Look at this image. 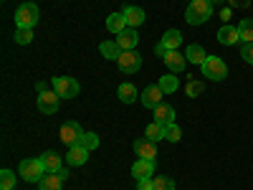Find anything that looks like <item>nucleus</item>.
I'll list each match as a JSON object with an SVG mask.
<instances>
[{"mask_svg": "<svg viewBox=\"0 0 253 190\" xmlns=\"http://www.w3.org/2000/svg\"><path fill=\"white\" fill-rule=\"evenodd\" d=\"M210 15H213V3H210V0H193V3L187 5V10H185V20L190 26L208 23Z\"/></svg>", "mask_w": 253, "mask_h": 190, "instance_id": "1", "label": "nucleus"}, {"mask_svg": "<svg viewBox=\"0 0 253 190\" xmlns=\"http://www.w3.org/2000/svg\"><path fill=\"white\" fill-rule=\"evenodd\" d=\"M38 18H41L38 5L36 3H23V5L15 10V26L18 28H36Z\"/></svg>", "mask_w": 253, "mask_h": 190, "instance_id": "2", "label": "nucleus"}, {"mask_svg": "<svg viewBox=\"0 0 253 190\" xmlns=\"http://www.w3.org/2000/svg\"><path fill=\"white\" fill-rule=\"evenodd\" d=\"M203 76L208 79H213V81H223L228 76V66H225V61L218 58V56H208V61L203 63Z\"/></svg>", "mask_w": 253, "mask_h": 190, "instance_id": "3", "label": "nucleus"}, {"mask_svg": "<svg viewBox=\"0 0 253 190\" xmlns=\"http://www.w3.org/2000/svg\"><path fill=\"white\" fill-rule=\"evenodd\" d=\"M18 175L23 180H28V183H36V180H41L46 175V167H43V162H41V157L38 160H23V162H20Z\"/></svg>", "mask_w": 253, "mask_h": 190, "instance_id": "4", "label": "nucleus"}, {"mask_svg": "<svg viewBox=\"0 0 253 190\" xmlns=\"http://www.w3.org/2000/svg\"><path fill=\"white\" fill-rule=\"evenodd\" d=\"M53 92L61 99H74L81 92V87H79V81L71 79V76H58V79H53Z\"/></svg>", "mask_w": 253, "mask_h": 190, "instance_id": "5", "label": "nucleus"}, {"mask_svg": "<svg viewBox=\"0 0 253 190\" xmlns=\"http://www.w3.org/2000/svg\"><path fill=\"white\" fill-rule=\"evenodd\" d=\"M117 66L122 74H137L142 69V56L137 51H122L117 58Z\"/></svg>", "mask_w": 253, "mask_h": 190, "instance_id": "6", "label": "nucleus"}, {"mask_svg": "<svg viewBox=\"0 0 253 190\" xmlns=\"http://www.w3.org/2000/svg\"><path fill=\"white\" fill-rule=\"evenodd\" d=\"M58 137H61V142H63V144L74 147V144H79V142H81V137H84V130L79 127V122H66V124L61 127Z\"/></svg>", "mask_w": 253, "mask_h": 190, "instance_id": "7", "label": "nucleus"}, {"mask_svg": "<svg viewBox=\"0 0 253 190\" xmlns=\"http://www.w3.org/2000/svg\"><path fill=\"white\" fill-rule=\"evenodd\" d=\"M58 94L56 92H43V94H38L36 104H38V112H43V114H56L58 112Z\"/></svg>", "mask_w": 253, "mask_h": 190, "instance_id": "8", "label": "nucleus"}, {"mask_svg": "<svg viewBox=\"0 0 253 190\" xmlns=\"http://www.w3.org/2000/svg\"><path fill=\"white\" fill-rule=\"evenodd\" d=\"M139 96H142V104H144L147 109H155V107H160V104H162L165 92L160 89V84H150V87H147Z\"/></svg>", "mask_w": 253, "mask_h": 190, "instance_id": "9", "label": "nucleus"}, {"mask_svg": "<svg viewBox=\"0 0 253 190\" xmlns=\"http://www.w3.org/2000/svg\"><path fill=\"white\" fill-rule=\"evenodd\" d=\"M134 155H137L139 160H155V157H157V142L147 140V137L137 140V142H134Z\"/></svg>", "mask_w": 253, "mask_h": 190, "instance_id": "10", "label": "nucleus"}, {"mask_svg": "<svg viewBox=\"0 0 253 190\" xmlns=\"http://www.w3.org/2000/svg\"><path fill=\"white\" fill-rule=\"evenodd\" d=\"M132 178L134 180H147V178H155V160H139L132 165Z\"/></svg>", "mask_w": 253, "mask_h": 190, "instance_id": "11", "label": "nucleus"}, {"mask_svg": "<svg viewBox=\"0 0 253 190\" xmlns=\"http://www.w3.org/2000/svg\"><path fill=\"white\" fill-rule=\"evenodd\" d=\"M162 61L167 63V69H170V74H182V71H185V63H187L185 53H180V51H167Z\"/></svg>", "mask_w": 253, "mask_h": 190, "instance_id": "12", "label": "nucleus"}, {"mask_svg": "<svg viewBox=\"0 0 253 190\" xmlns=\"http://www.w3.org/2000/svg\"><path fill=\"white\" fill-rule=\"evenodd\" d=\"M86 160H89V150H86L84 144H74V147H69L66 162H69L71 167H81V165H86Z\"/></svg>", "mask_w": 253, "mask_h": 190, "instance_id": "13", "label": "nucleus"}, {"mask_svg": "<svg viewBox=\"0 0 253 190\" xmlns=\"http://www.w3.org/2000/svg\"><path fill=\"white\" fill-rule=\"evenodd\" d=\"M137 41H139L137 28H126V31H122V33L117 36V46H119V51H134Z\"/></svg>", "mask_w": 253, "mask_h": 190, "instance_id": "14", "label": "nucleus"}, {"mask_svg": "<svg viewBox=\"0 0 253 190\" xmlns=\"http://www.w3.org/2000/svg\"><path fill=\"white\" fill-rule=\"evenodd\" d=\"M122 13H124L126 26H129V28H139V26L144 23V18H147V15H144V10H142V8H137V5H126Z\"/></svg>", "mask_w": 253, "mask_h": 190, "instance_id": "15", "label": "nucleus"}, {"mask_svg": "<svg viewBox=\"0 0 253 190\" xmlns=\"http://www.w3.org/2000/svg\"><path fill=\"white\" fill-rule=\"evenodd\" d=\"M155 122H160V124H175V107L172 104H160V107H155Z\"/></svg>", "mask_w": 253, "mask_h": 190, "instance_id": "16", "label": "nucleus"}, {"mask_svg": "<svg viewBox=\"0 0 253 190\" xmlns=\"http://www.w3.org/2000/svg\"><path fill=\"white\" fill-rule=\"evenodd\" d=\"M218 41L223 46H236L238 41H241V33H238V28H233V26H223L220 31H218Z\"/></svg>", "mask_w": 253, "mask_h": 190, "instance_id": "17", "label": "nucleus"}, {"mask_svg": "<svg viewBox=\"0 0 253 190\" xmlns=\"http://www.w3.org/2000/svg\"><path fill=\"white\" fill-rule=\"evenodd\" d=\"M63 188V178L58 173H46L38 180V190H61Z\"/></svg>", "mask_w": 253, "mask_h": 190, "instance_id": "18", "label": "nucleus"}, {"mask_svg": "<svg viewBox=\"0 0 253 190\" xmlns=\"http://www.w3.org/2000/svg\"><path fill=\"white\" fill-rule=\"evenodd\" d=\"M107 28H109V33H114V36H119L122 31L129 28V26H126V18H124V13H112V15L107 18Z\"/></svg>", "mask_w": 253, "mask_h": 190, "instance_id": "19", "label": "nucleus"}, {"mask_svg": "<svg viewBox=\"0 0 253 190\" xmlns=\"http://www.w3.org/2000/svg\"><path fill=\"white\" fill-rule=\"evenodd\" d=\"M160 44H162L167 51H177V48H180V44H182V33H180V31H175V28H170V31H167V33L162 36Z\"/></svg>", "mask_w": 253, "mask_h": 190, "instance_id": "20", "label": "nucleus"}, {"mask_svg": "<svg viewBox=\"0 0 253 190\" xmlns=\"http://www.w3.org/2000/svg\"><path fill=\"white\" fill-rule=\"evenodd\" d=\"M185 58H187L190 63H198V66H203V63L208 61V53L203 51V46L190 44V46H187V51H185Z\"/></svg>", "mask_w": 253, "mask_h": 190, "instance_id": "21", "label": "nucleus"}, {"mask_svg": "<svg viewBox=\"0 0 253 190\" xmlns=\"http://www.w3.org/2000/svg\"><path fill=\"white\" fill-rule=\"evenodd\" d=\"M41 162H43L46 173H61V170H63V167H61V155H58V152H43V155H41Z\"/></svg>", "mask_w": 253, "mask_h": 190, "instance_id": "22", "label": "nucleus"}, {"mask_svg": "<svg viewBox=\"0 0 253 190\" xmlns=\"http://www.w3.org/2000/svg\"><path fill=\"white\" fill-rule=\"evenodd\" d=\"M157 84H160V89L165 94H175L177 87H180V79H177V74H167V76H160Z\"/></svg>", "mask_w": 253, "mask_h": 190, "instance_id": "23", "label": "nucleus"}, {"mask_svg": "<svg viewBox=\"0 0 253 190\" xmlns=\"http://www.w3.org/2000/svg\"><path fill=\"white\" fill-rule=\"evenodd\" d=\"M99 53L104 58H109V61H117L119 58V46H117V41H104V44H99Z\"/></svg>", "mask_w": 253, "mask_h": 190, "instance_id": "24", "label": "nucleus"}, {"mask_svg": "<svg viewBox=\"0 0 253 190\" xmlns=\"http://www.w3.org/2000/svg\"><path fill=\"white\" fill-rule=\"evenodd\" d=\"M144 137H147V140H152V142H160V140H165V124H160V122L147 124Z\"/></svg>", "mask_w": 253, "mask_h": 190, "instance_id": "25", "label": "nucleus"}, {"mask_svg": "<svg viewBox=\"0 0 253 190\" xmlns=\"http://www.w3.org/2000/svg\"><path fill=\"white\" fill-rule=\"evenodd\" d=\"M238 33H241L243 44H253V18H243V20H241Z\"/></svg>", "mask_w": 253, "mask_h": 190, "instance_id": "26", "label": "nucleus"}, {"mask_svg": "<svg viewBox=\"0 0 253 190\" xmlns=\"http://www.w3.org/2000/svg\"><path fill=\"white\" fill-rule=\"evenodd\" d=\"M119 99L124 104H132L137 99V87H134V84H122V87H119Z\"/></svg>", "mask_w": 253, "mask_h": 190, "instance_id": "27", "label": "nucleus"}, {"mask_svg": "<svg viewBox=\"0 0 253 190\" xmlns=\"http://www.w3.org/2000/svg\"><path fill=\"white\" fill-rule=\"evenodd\" d=\"M33 41V28H18L15 31V44L18 46H28Z\"/></svg>", "mask_w": 253, "mask_h": 190, "instance_id": "28", "label": "nucleus"}, {"mask_svg": "<svg viewBox=\"0 0 253 190\" xmlns=\"http://www.w3.org/2000/svg\"><path fill=\"white\" fill-rule=\"evenodd\" d=\"M15 188V173L13 170H3L0 173V190H13Z\"/></svg>", "mask_w": 253, "mask_h": 190, "instance_id": "29", "label": "nucleus"}, {"mask_svg": "<svg viewBox=\"0 0 253 190\" xmlns=\"http://www.w3.org/2000/svg\"><path fill=\"white\" fill-rule=\"evenodd\" d=\"M79 144H84V147H86V150L91 152V150H96V147H99V137H96L94 132H84V137H81Z\"/></svg>", "mask_w": 253, "mask_h": 190, "instance_id": "30", "label": "nucleus"}, {"mask_svg": "<svg viewBox=\"0 0 253 190\" xmlns=\"http://www.w3.org/2000/svg\"><path fill=\"white\" fill-rule=\"evenodd\" d=\"M182 132H180V127L177 124H167L165 127V140H170V142H180Z\"/></svg>", "mask_w": 253, "mask_h": 190, "instance_id": "31", "label": "nucleus"}, {"mask_svg": "<svg viewBox=\"0 0 253 190\" xmlns=\"http://www.w3.org/2000/svg\"><path fill=\"white\" fill-rule=\"evenodd\" d=\"M155 190H175V180L172 178H152Z\"/></svg>", "mask_w": 253, "mask_h": 190, "instance_id": "32", "label": "nucleus"}, {"mask_svg": "<svg viewBox=\"0 0 253 190\" xmlns=\"http://www.w3.org/2000/svg\"><path fill=\"white\" fill-rule=\"evenodd\" d=\"M203 94V84L200 81H190L187 84V96H200Z\"/></svg>", "mask_w": 253, "mask_h": 190, "instance_id": "33", "label": "nucleus"}, {"mask_svg": "<svg viewBox=\"0 0 253 190\" xmlns=\"http://www.w3.org/2000/svg\"><path fill=\"white\" fill-rule=\"evenodd\" d=\"M241 56H243V61H246V63H251V66H253V44H243Z\"/></svg>", "mask_w": 253, "mask_h": 190, "instance_id": "34", "label": "nucleus"}, {"mask_svg": "<svg viewBox=\"0 0 253 190\" xmlns=\"http://www.w3.org/2000/svg\"><path fill=\"white\" fill-rule=\"evenodd\" d=\"M137 190H155L152 178H147V180H137Z\"/></svg>", "mask_w": 253, "mask_h": 190, "instance_id": "35", "label": "nucleus"}, {"mask_svg": "<svg viewBox=\"0 0 253 190\" xmlns=\"http://www.w3.org/2000/svg\"><path fill=\"white\" fill-rule=\"evenodd\" d=\"M251 0H230V8H248Z\"/></svg>", "mask_w": 253, "mask_h": 190, "instance_id": "36", "label": "nucleus"}, {"mask_svg": "<svg viewBox=\"0 0 253 190\" xmlns=\"http://www.w3.org/2000/svg\"><path fill=\"white\" fill-rule=\"evenodd\" d=\"M155 51H157V56H160V58H165V53H167V48H165L162 44H157V46H155Z\"/></svg>", "mask_w": 253, "mask_h": 190, "instance_id": "37", "label": "nucleus"}, {"mask_svg": "<svg viewBox=\"0 0 253 190\" xmlns=\"http://www.w3.org/2000/svg\"><path fill=\"white\" fill-rule=\"evenodd\" d=\"M220 18H223V20H230V8H225V10L220 13Z\"/></svg>", "mask_w": 253, "mask_h": 190, "instance_id": "38", "label": "nucleus"}, {"mask_svg": "<svg viewBox=\"0 0 253 190\" xmlns=\"http://www.w3.org/2000/svg\"><path fill=\"white\" fill-rule=\"evenodd\" d=\"M210 3H220V0H210Z\"/></svg>", "mask_w": 253, "mask_h": 190, "instance_id": "39", "label": "nucleus"}, {"mask_svg": "<svg viewBox=\"0 0 253 190\" xmlns=\"http://www.w3.org/2000/svg\"><path fill=\"white\" fill-rule=\"evenodd\" d=\"M13 190H15V188H13Z\"/></svg>", "mask_w": 253, "mask_h": 190, "instance_id": "40", "label": "nucleus"}]
</instances>
